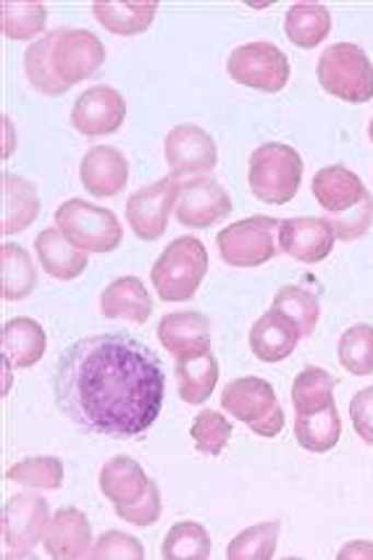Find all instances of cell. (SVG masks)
<instances>
[{
  "label": "cell",
  "instance_id": "obj_43",
  "mask_svg": "<svg viewBox=\"0 0 373 560\" xmlns=\"http://www.w3.org/2000/svg\"><path fill=\"white\" fill-rule=\"evenodd\" d=\"M369 137H371V142H373V119H371V127H369Z\"/></svg>",
  "mask_w": 373,
  "mask_h": 560
},
{
  "label": "cell",
  "instance_id": "obj_21",
  "mask_svg": "<svg viewBox=\"0 0 373 560\" xmlns=\"http://www.w3.org/2000/svg\"><path fill=\"white\" fill-rule=\"evenodd\" d=\"M35 250L43 271L50 273L54 279H61V282L77 279L88 269V253L71 245L67 234L58 230V226H50V230L37 234Z\"/></svg>",
  "mask_w": 373,
  "mask_h": 560
},
{
  "label": "cell",
  "instance_id": "obj_18",
  "mask_svg": "<svg viewBox=\"0 0 373 560\" xmlns=\"http://www.w3.org/2000/svg\"><path fill=\"white\" fill-rule=\"evenodd\" d=\"M159 340L174 361L211 350V322L195 311L185 314H168L159 324Z\"/></svg>",
  "mask_w": 373,
  "mask_h": 560
},
{
  "label": "cell",
  "instance_id": "obj_41",
  "mask_svg": "<svg viewBox=\"0 0 373 560\" xmlns=\"http://www.w3.org/2000/svg\"><path fill=\"white\" fill-rule=\"evenodd\" d=\"M350 419L358 438L373 445V387L360 389L350 400Z\"/></svg>",
  "mask_w": 373,
  "mask_h": 560
},
{
  "label": "cell",
  "instance_id": "obj_3",
  "mask_svg": "<svg viewBox=\"0 0 373 560\" xmlns=\"http://www.w3.org/2000/svg\"><path fill=\"white\" fill-rule=\"evenodd\" d=\"M313 195L329 213V224L339 240H360L373 224V198L363 179L345 166H326L313 177Z\"/></svg>",
  "mask_w": 373,
  "mask_h": 560
},
{
  "label": "cell",
  "instance_id": "obj_2",
  "mask_svg": "<svg viewBox=\"0 0 373 560\" xmlns=\"http://www.w3.org/2000/svg\"><path fill=\"white\" fill-rule=\"evenodd\" d=\"M106 61V48L88 30H54L32 43L24 54V71L37 93L63 95L93 77Z\"/></svg>",
  "mask_w": 373,
  "mask_h": 560
},
{
  "label": "cell",
  "instance_id": "obj_6",
  "mask_svg": "<svg viewBox=\"0 0 373 560\" xmlns=\"http://www.w3.org/2000/svg\"><path fill=\"white\" fill-rule=\"evenodd\" d=\"M316 74L320 88L339 101L369 103L373 97V63L358 45H331L329 50L320 54Z\"/></svg>",
  "mask_w": 373,
  "mask_h": 560
},
{
  "label": "cell",
  "instance_id": "obj_12",
  "mask_svg": "<svg viewBox=\"0 0 373 560\" xmlns=\"http://www.w3.org/2000/svg\"><path fill=\"white\" fill-rule=\"evenodd\" d=\"M179 185L176 177H163L153 185L140 187L127 200V219L132 232L145 243H155L163 237L168 226V213L176 208V198H179Z\"/></svg>",
  "mask_w": 373,
  "mask_h": 560
},
{
  "label": "cell",
  "instance_id": "obj_35",
  "mask_svg": "<svg viewBox=\"0 0 373 560\" xmlns=\"http://www.w3.org/2000/svg\"><path fill=\"white\" fill-rule=\"evenodd\" d=\"M279 542V524L268 521V524L247 526L229 545L226 558L229 560H271L277 552Z\"/></svg>",
  "mask_w": 373,
  "mask_h": 560
},
{
  "label": "cell",
  "instance_id": "obj_29",
  "mask_svg": "<svg viewBox=\"0 0 373 560\" xmlns=\"http://www.w3.org/2000/svg\"><path fill=\"white\" fill-rule=\"evenodd\" d=\"M339 434H342V419H339L337 406L311 416H298V421H294V438H298L300 447L311 453H329L339 442Z\"/></svg>",
  "mask_w": 373,
  "mask_h": 560
},
{
  "label": "cell",
  "instance_id": "obj_32",
  "mask_svg": "<svg viewBox=\"0 0 373 560\" xmlns=\"http://www.w3.org/2000/svg\"><path fill=\"white\" fill-rule=\"evenodd\" d=\"M161 552L166 560H208L211 558V537H208L206 526L195 524V521H182L168 529Z\"/></svg>",
  "mask_w": 373,
  "mask_h": 560
},
{
  "label": "cell",
  "instance_id": "obj_30",
  "mask_svg": "<svg viewBox=\"0 0 373 560\" xmlns=\"http://www.w3.org/2000/svg\"><path fill=\"white\" fill-rule=\"evenodd\" d=\"M0 271H3V301H24L37 284V271L30 253L22 245H3L0 253Z\"/></svg>",
  "mask_w": 373,
  "mask_h": 560
},
{
  "label": "cell",
  "instance_id": "obj_11",
  "mask_svg": "<svg viewBox=\"0 0 373 560\" xmlns=\"http://www.w3.org/2000/svg\"><path fill=\"white\" fill-rule=\"evenodd\" d=\"M50 513L45 498L37 492H22L3 508V545L9 556L27 558L37 542L45 539Z\"/></svg>",
  "mask_w": 373,
  "mask_h": 560
},
{
  "label": "cell",
  "instance_id": "obj_36",
  "mask_svg": "<svg viewBox=\"0 0 373 560\" xmlns=\"http://www.w3.org/2000/svg\"><path fill=\"white\" fill-rule=\"evenodd\" d=\"M339 363L352 376L373 374V327L355 324L339 340Z\"/></svg>",
  "mask_w": 373,
  "mask_h": 560
},
{
  "label": "cell",
  "instance_id": "obj_27",
  "mask_svg": "<svg viewBox=\"0 0 373 560\" xmlns=\"http://www.w3.org/2000/svg\"><path fill=\"white\" fill-rule=\"evenodd\" d=\"M176 382H179V397L189 406H202L213 395L219 382V363L211 350L176 361Z\"/></svg>",
  "mask_w": 373,
  "mask_h": 560
},
{
  "label": "cell",
  "instance_id": "obj_15",
  "mask_svg": "<svg viewBox=\"0 0 373 560\" xmlns=\"http://www.w3.org/2000/svg\"><path fill=\"white\" fill-rule=\"evenodd\" d=\"M127 119V103L121 93H116L108 84H95L88 93L77 97L71 108V127L84 137H103L119 132Z\"/></svg>",
  "mask_w": 373,
  "mask_h": 560
},
{
  "label": "cell",
  "instance_id": "obj_17",
  "mask_svg": "<svg viewBox=\"0 0 373 560\" xmlns=\"http://www.w3.org/2000/svg\"><path fill=\"white\" fill-rule=\"evenodd\" d=\"M80 177L84 190L95 195V198H116L129 182V164L116 148H90L82 159Z\"/></svg>",
  "mask_w": 373,
  "mask_h": 560
},
{
  "label": "cell",
  "instance_id": "obj_1",
  "mask_svg": "<svg viewBox=\"0 0 373 560\" xmlns=\"http://www.w3.org/2000/svg\"><path fill=\"white\" fill-rule=\"evenodd\" d=\"M166 376L159 355L121 331L93 335L63 350L56 402L88 434L127 440L161 416Z\"/></svg>",
  "mask_w": 373,
  "mask_h": 560
},
{
  "label": "cell",
  "instance_id": "obj_37",
  "mask_svg": "<svg viewBox=\"0 0 373 560\" xmlns=\"http://www.w3.org/2000/svg\"><path fill=\"white\" fill-rule=\"evenodd\" d=\"M5 479L32 487V490H58L63 485V464L50 455L24 458L5 471Z\"/></svg>",
  "mask_w": 373,
  "mask_h": 560
},
{
  "label": "cell",
  "instance_id": "obj_19",
  "mask_svg": "<svg viewBox=\"0 0 373 560\" xmlns=\"http://www.w3.org/2000/svg\"><path fill=\"white\" fill-rule=\"evenodd\" d=\"M45 552L50 558H90V547H93V529L90 521L77 508H61L50 518L48 534H45Z\"/></svg>",
  "mask_w": 373,
  "mask_h": 560
},
{
  "label": "cell",
  "instance_id": "obj_23",
  "mask_svg": "<svg viewBox=\"0 0 373 560\" xmlns=\"http://www.w3.org/2000/svg\"><path fill=\"white\" fill-rule=\"evenodd\" d=\"M45 329L35 318L16 316L3 324V358L11 369H30L45 355Z\"/></svg>",
  "mask_w": 373,
  "mask_h": 560
},
{
  "label": "cell",
  "instance_id": "obj_4",
  "mask_svg": "<svg viewBox=\"0 0 373 560\" xmlns=\"http://www.w3.org/2000/svg\"><path fill=\"white\" fill-rule=\"evenodd\" d=\"M208 271L206 245L198 237H176L155 260L150 282L161 301L182 303L189 301L200 288Z\"/></svg>",
  "mask_w": 373,
  "mask_h": 560
},
{
  "label": "cell",
  "instance_id": "obj_5",
  "mask_svg": "<svg viewBox=\"0 0 373 560\" xmlns=\"http://www.w3.org/2000/svg\"><path fill=\"white\" fill-rule=\"evenodd\" d=\"M247 182H250V190L260 203H290L300 190V182H303V159L290 145L268 142L250 155Z\"/></svg>",
  "mask_w": 373,
  "mask_h": 560
},
{
  "label": "cell",
  "instance_id": "obj_39",
  "mask_svg": "<svg viewBox=\"0 0 373 560\" xmlns=\"http://www.w3.org/2000/svg\"><path fill=\"white\" fill-rule=\"evenodd\" d=\"M90 558L97 560H110V558H132V560H142L145 558V547L142 542H137L135 537L129 534L110 529L106 534H101L93 550H90Z\"/></svg>",
  "mask_w": 373,
  "mask_h": 560
},
{
  "label": "cell",
  "instance_id": "obj_10",
  "mask_svg": "<svg viewBox=\"0 0 373 560\" xmlns=\"http://www.w3.org/2000/svg\"><path fill=\"white\" fill-rule=\"evenodd\" d=\"M226 71L237 84L258 93H281L290 82V58L271 43H247L232 50Z\"/></svg>",
  "mask_w": 373,
  "mask_h": 560
},
{
  "label": "cell",
  "instance_id": "obj_31",
  "mask_svg": "<svg viewBox=\"0 0 373 560\" xmlns=\"http://www.w3.org/2000/svg\"><path fill=\"white\" fill-rule=\"evenodd\" d=\"M292 406L298 416H311L334 406V380L329 371L316 366L300 371L292 384Z\"/></svg>",
  "mask_w": 373,
  "mask_h": 560
},
{
  "label": "cell",
  "instance_id": "obj_16",
  "mask_svg": "<svg viewBox=\"0 0 373 560\" xmlns=\"http://www.w3.org/2000/svg\"><path fill=\"white\" fill-rule=\"evenodd\" d=\"M337 234L326 219L298 217L281 221L279 250L300 264H320L331 253Z\"/></svg>",
  "mask_w": 373,
  "mask_h": 560
},
{
  "label": "cell",
  "instance_id": "obj_24",
  "mask_svg": "<svg viewBox=\"0 0 373 560\" xmlns=\"http://www.w3.org/2000/svg\"><path fill=\"white\" fill-rule=\"evenodd\" d=\"M150 479L142 471V466L135 458L119 455L110 458L106 466L101 468V492L106 494L114 505H132L142 498L148 490Z\"/></svg>",
  "mask_w": 373,
  "mask_h": 560
},
{
  "label": "cell",
  "instance_id": "obj_40",
  "mask_svg": "<svg viewBox=\"0 0 373 560\" xmlns=\"http://www.w3.org/2000/svg\"><path fill=\"white\" fill-rule=\"evenodd\" d=\"M116 516L132 526H153L161 518V492L155 481H150L145 494L132 505H116Z\"/></svg>",
  "mask_w": 373,
  "mask_h": 560
},
{
  "label": "cell",
  "instance_id": "obj_26",
  "mask_svg": "<svg viewBox=\"0 0 373 560\" xmlns=\"http://www.w3.org/2000/svg\"><path fill=\"white\" fill-rule=\"evenodd\" d=\"M40 213L37 187L19 174L3 172V234L24 232Z\"/></svg>",
  "mask_w": 373,
  "mask_h": 560
},
{
  "label": "cell",
  "instance_id": "obj_8",
  "mask_svg": "<svg viewBox=\"0 0 373 560\" xmlns=\"http://www.w3.org/2000/svg\"><path fill=\"white\" fill-rule=\"evenodd\" d=\"M56 226L67 240L84 253H110L121 245V221L108 208L93 206L88 200H67L56 211Z\"/></svg>",
  "mask_w": 373,
  "mask_h": 560
},
{
  "label": "cell",
  "instance_id": "obj_14",
  "mask_svg": "<svg viewBox=\"0 0 373 560\" xmlns=\"http://www.w3.org/2000/svg\"><path fill=\"white\" fill-rule=\"evenodd\" d=\"M176 221L193 230H208L232 213V198L211 177H193L179 185L176 198Z\"/></svg>",
  "mask_w": 373,
  "mask_h": 560
},
{
  "label": "cell",
  "instance_id": "obj_13",
  "mask_svg": "<svg viewBox=\"0 0 373 560\" xmlns=\"http://www.w3.org/2000/svg\"><path fill=\"white\" fill-rule=\"evenodd\" d=\"M166 164L172 168V177H206L213 172L219 153H215L213 137L195 124H179L166 135Z\"/></svg>",
  "mask_w": 373,
  "mask_h": 560
},
{
  "label": "cell",
  "instance_id": "obj_42",
  "mask_svg": "<svg viewBox=\"0 0 373 560\" xmlns=\"http://www.w3.org/2000/svg\"><path fill=\"white\" fill-rule=\"evenodd\" d=\"M339 560H373V545L371 542H350V545H345L342 550H339V556H337Z\"/></svg>",
  "mask_w": 373,
  "mask_h": 560
},
{
  "label": "cell",
  "instance_id": "obj_20",
  "mask_svg": "<svg viewBox=\"0 0 373 560\" xmlns=\"http://www.w3.org/2000/svg\"><path fill=\"white\" fill-rule=\"evenodd\" d=\"M298 327L273 308L260 316L250 329V350L264 363H279L284 358H290L294 348H298Z\"/></svg>",
  "mask_w": 373,
  "mask_h": 560
},
{
  "label": "cell",
  "instance_id": "obj_9",
  "mask_svg": "<svg viewBox=\"0 0 373 560\" xmlns=\"http://www.w3.org/2000/svg\"><path fill=\"white\" fill-rule=\"evenodd\" d=\"M281 221L271 217H253L229 224L219 232L215 243L226 266L234 269H255L277 256Z\"/></svg>",
  "mask_w": 373,
  "mask_h": 560
},
{
  "label": "cell",
  "instance_id": "obj_34",
  "mask_svg": "<svg viewBox=\"0 0 373 560\" xmlns=\"http://www.w3.org/2000/svg\"><path fill=\"white\" fill-rule=\"evenodd\" d=\"M3 35L11 40H32L45 30L48 9L35 0H5L3 5Z\"/></svg>",
  "mask_w": 373,
  "mask_h": 560
},
{
  "label": "cell",
  "instance_id": "obj_38",
  "mask_svg": "<svg viewBox=\"0 0 373 560\" xmlns=\"http://www.w3.org/2000/svg\"><path fill=\"white\" fill-rule=\"evenodd\" d=\"M232 429L234 427L229 424L224 413L206 408V410H200L198 416H195L189 434H193L195 447H198L200 453L221 455L226 451L229 440H232Z\"/></svg>",
  "mask_w": 373,
  "mask_h": 560
},
{
  "label": "cell",
  "instance_id": "obj_28",
  "mask_svg": "<svg viewBox=\"0 0 373 560\" xmlns=\"http://www.w3.org/2000/svg\"><path fill=\"white\" fill-rule=\"evenodd\" d=\"M287 40L298 48H318L331 32V11L320 3H294L284 19Z\"/></svg>",
  "mask_w": 373,
  "mask_h": 560
},
{
  "label": "cell",
  "instance_id": "obj_22",
  "mask_svg": "<svg viewBox=\"0 0 373 560\" xmlns=\"http://www.w3.org/2000/svg\"><path fill=\"white\" fill-rule=\"evenodd\" d=\"M101 311L106 318H124L132 324H145L153 314V301L145 284L137 277H119L103 290Z\"/></svg>",
  "mask_w": 373,
  "mask_h": 560
},
{
  "label": "cell",
  "instance_id": "obj_7",
  "mask_svg": "<svg viewBox=\"0 0 373 560\" xmlns=\"http://www.w3.org/2000/svg\"><path fill=\"white\" fill-rule=\"evenodd\" d=\"M221 408L237 421H245L258 438H279L284 429V410H281L277 393L266 380L242 376L226 384L221 395Z\"/></svg>",
  "mask_w": 373,
  "mask_h": 560
},
{
  "label": "cell",
  "instance_id": "obj_33",
  "mask_svg": "<svg viewBox=\"0 0 373 560\" xmlns=\"http://www.w3.org/2000/svg\"><path fill=\"white\" fill-rule=\"evenodd\" d=\"M273 311H279L281 316H287L298 327L300 337H311L316 331L320 305L318 298L311 295V292L298 288V284H287L277 292L273 298Z\"/></svg>",
  "mask_w": 373,
  "mask_h": 560
},
{
  "label": "cell",
  "instance_id": "obj_25",
  "mask_svg": "<svg viewBox=\"0 0 373 560\" xmlns=\"http://www.w3.org/2000/svg\"><path fill=\"white\" fill-rule=\"evenodd\" d=\"M159 3L155 0H129V3H110L97 0L93 3V16L106 27L110 35L132 37L145 32L153 24Z\"/></svg>",
  "mask_w": 373,
  "mask_h": 560
}]
</instances>
